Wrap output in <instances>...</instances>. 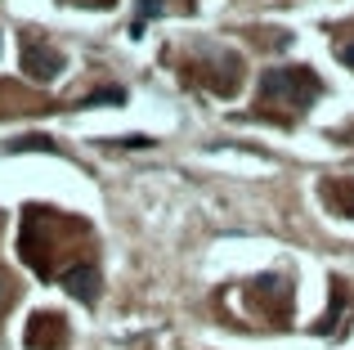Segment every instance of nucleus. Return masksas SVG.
<instances>
[{"label": "nucleus", "instance_id": "f03ea898", "mask_svg": "<svg viewBox=\"0 0 354 350\" xmlns=\"http://www.w3.org/2000/svg\"><path fill=\"white\" fill-rule=\"evenodd\" d=\"M23 68H27V77H36V81H59L63 77V54L59 50H50V45H36V41H27L23 45Z\"/></svg>", "mask_w": 354, "mask_h": 350}, {"label": "nucleus", "instance_id": "f257e3e1", "mask_svg": "<svg viewBox=\"0 0 354 350\" xmlns=\"http://www.w3.org/2000/svg\"><path fill=\"white\" fill-rule=\"evenodd\" d=\"M260 95L283 99V104H296V108H310L314 99H319V81L305 68H269L265 77H260Z\"/></svg>", "mask_w": 354, "mask_h": 350}, {"label": "nucleus", "instance_id": "20e7f679", "mask_svg": "<svg viewBox=\"0 0 354 350\" xmlns=\"http://www.w3.org/2000/svg\"><path fill=\"white\" fill-rule=\"evenodd\" d=\"M157 14H166V0H139V14H135V23H130V36H144V23L157 18Z\"/></svg>", "mask_w": 354, "mask_h": 350}, {"label": "nucleus", "instance_id": "39448f33", "mask_svg": "<svg viewBox=\"0 0 354 350\" xmlns=\"http://www.w3.org/2000/svg\"><path fill=\"white\" fill-rule=\"evenodd\" d=\"M23 149H45V153H50L54 140H50V135H27V140H9L5 144V153H23Z\"/></svg>", "mask_w": 354, "mask_h": 350}, {"label": "nucleus", "instance_id": "6e6552de", "mask_svg": "<svg viewBox=\"0 0 354 350\" xmlns=\"http://www.w3.org/2000/svg\"><path fill=\"white\" fill-rule=\"evenodd\" d=\"M0 225H5V216H0Z\"/></svg>", "mask_w": 354, "mask_h": 350}, {"label": "nucleus", "instance_id": "7ed1b4c3", "mask_svg": "<svg viewBox=\"0 0 354 350\" xmlns=\"http://www.w3.org/2000/svg\"><path fill=\"white\" fill-rule=\"evenodd\" d=\"M63 288H68L72 297L81 301V306H95V301H99V292H104V279H99V270H95V265H77V270H68V274H63Z\"/></svg>", "mask_w": 354, "mask_h": 350}, {"label": "nucleus", "instance_id": "0eeeda50", "mask_svg": "<svg viewBox=\"0 0 354 350\" xmlns=\"http://www.w3.org/2000/svg\"><path fill=\"white\" fill-rule=\"evenodd\" d=\"M341 211H346V216H354V189H350V198H346V207H341Z\"/></svg>", "mask_w": 354, "mask_h": 350}, {"label": "nucleus", "instance_id": "423d86ee", "mask_svg": "<svg viewBox=\"0 0 354 350\" xmlns=\"http://www.w3.org/2000/svg\"><path fill=\"white\" fill-rule=\"evenodd\" d=\"M341 63H346V68H354V45H341Z\"/></svg>", "mask_w": 354, "mask_h": 350}]
</instances>
